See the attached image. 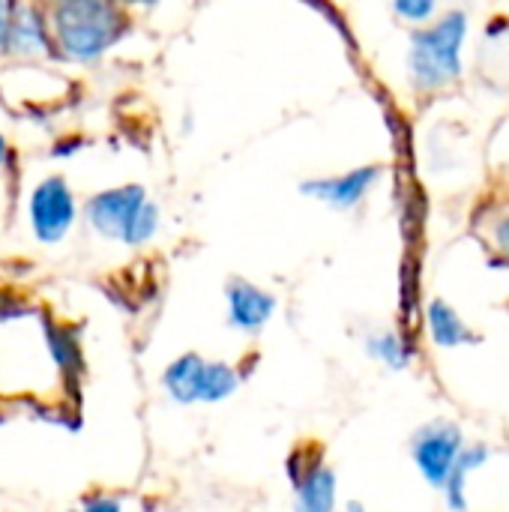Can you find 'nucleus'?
Segmentation results:
<instances>
[{
	"label": "nucleus",
	"mask_w": 509,
	"mask_h": 512,
	"mask_svg": "<svg viewBox=\"0 0 509 512\" xmlns=\"http://www.w3.org/2000/svg\"><path fill=\"white\" fill-rule=\"evenodd\" d=\"M51 33L66 57L90 63L123 39L126 15L117 0H54Z\"/></svg>",
	"instance_id": "f257e3e1"
},
{
	"label": "nucleus",
	"mask_w": 509,
	"mask_h": 512,
	"mask_svg": "<svg viewBox=\"0 0 509 512\" xmlns=\"http://www.w3.org/2000/svg\"><path fill=\"white\" fill-rule=\"evenodd\" d=\"M468 33V15L462 9L447 12L432 27L411 36L408 72L417 93L444 90L462 75V42Z\"/></svg>",
	"instance_id": "f03ea898"
},
{
	"label": "nucleus",
	"mask_w": 509,
	"mask_h": 512,
	"mask_svg": "<svg viewBox=\"0 0 509 512\" xmlns=\"http://www.w3.org/2000/svg\"><path fill=\"white\" fill-rule=\"evenodd\" d=\"M84 219L105 240L144 246L159 228V207L147 201L144 186L129 183L93 195L84 207Z\"/></svg>",
	"instance_id": "7ed1b4c3"
},
{
	"label": "nucleus",
	"mask_w": 509,
	"mask_h": 512,
	"mask_svg": "<svg viewBox=\"0 0 509 512\" xmlns=\"http://www.w3.org/2000/svg\"><path fill=\"white\" fill-rule=\"evenodd\" d=\"M243 378L246 375L240 366H231L225 360H207L195 351H186L162 369L159 384L174 405L192 408L228 402L240 390Z\"/></svg>",
	"instance_id": "20e7f679"
},
{
	"label": "nucleus",
	"mask_w": 509,
	"mask_h": 512,
	"mask_svg": "<svg viewBox=\"0 0 509 512\" xmlns=\"http://www.w3.org/2000/svg\"><path fill=\"white\" fill-rule=\"evenodd\" d=\"M285 477L291 483L294 512H336L339 477L318 441H300L291 447L285 459Z\"/></svg>",
	"instance_id": "39448f33"
},
{
	"label": "nucleus",
	"mask_w": 509,
	"mask_h": 512,
	"mask_svg": "<svg viewBox=\"0 0 509 512\" xmlns=\"http://www.w3.org/2000/svg\"><path fill=\"white\" fill-rule=\"evenodd\" d=\"M78 207H75V195L69 189V183L63 177H45L33 195H30V228L33 237L45 246L60 243L69 228L75 225Z\"/></svg>",
	"instance_id": "423d86ee"
},
{
	"label": "nucleus",
	"mask_w": 509,
	"mask_h": 512,
	"mask_svg": "<svg viewBox=\"0 0 509 512\" xmlns=\"http://www.w3.org/2000/svg\"><path fill=\"white\" fill-rule=\"evenodd\" d=\"M462 447H465L462 429L456 423H447V420L429 423V426L417 429V435L411 438L414 465L426 477V483L435 489L444 486V480H447L456 456L462 453Z\"/></svg>",
	"instance_id": "0eeeda50"
},
{
	"label": "nucleus",
	"mask_w": 509,
	"mask_h": 512,
	"mask_svg": "<svg viewBox=\"0 0 509 512\" xmlns=\"http://www.w3.org/2000/svg\"><path fill=\"white\" fill-rule=\"evenodd\" d=\"M225 306L231 330L243 336H258L276 315V297L249 279H231L225 285Z\"/></svg>",
	"instance_id": "6e6552de"
},
{
	"label": "nucleus",
	"mask_w": 509,
	"mask_h": 512,
	"mask_svg": "<svg viewBox=\"0 0 509 512\" xmlns=\"http://www.w3.org/2000/svg\"><path fill=\"white\" fill-rule=\"evenodd\" d=\"M378 180H381V165H363V168H354V171H345V174L303 180L300 192L306 198L324 201V204H330L336 210H351L369 195V189Z\"/></svg>",
	"instance_id": "1a4fd4ad"
},
{
	"label": "nucleus",
	"mask_w": 509,
	"mask_h": 512,
	"mask_svg": "<svg viewBox=\"0 0 509 512\" xmlns=\"http://www.w3.org/2000/svg\"><path fill=\"white\" fill-rule=\"evenodd\" d=\"M489 462V447L486 444H471V447H462V453L456 456L447 480H444V498H447V507L453 512H468V477L474 471H480L483 465Z\"/></svg>",
	"instance_id": "9d476101"
},
{
	"label": "nucleus",
	"mask_w": 509,
	"mask_h": 512,
	"mask_svg": "<svg viewBox=\"0 0 509 512\" xmlns=\"http://www.w3.org/2000/svg\"><path fill=\"white\" fill-rule=\"evenodd\" d=\"M3 48H9L15 54H45V48H48V24H45V18L33 6L15 9L12 18H9Z\"/></svg>",
	"instance_id": "9b49d317"
},
{
	"label": "nucleus",
	"mask_w": 509,
	"mask_h": 512,
	"mask_svg": "<svg viewBox=\"0 0 509 512\" xmlns=\"http://www.w3.org/2000/svg\"><path fill=\"white\" fill-rule=\"evenodd\" d=\"M426 324L432 333V342L438 348H459L468 342H477L474 330L462 321V315L447 300H432L426 309Z\"/></svg>",
	"instance_id": "f8f14e48"
},
{
	"label": "nucleus",
	"mask_w": 509,
	"mask_h": 512,
	"mask_svg": "<svg viewBox=\"0 0 509 512\" xmlns=\"http://www.w3.org/2000/svg\"><path fill=\"white\" fill-rule=\"evenodd\" d=\"M366 354L378 363H384L387 369L393 372H402L411 366L414 360V348L411 342L402 336V333H393V330H381V333H372L366 339Z\"/></svg>",
	"instance_id": "ddd939ff"
},
{
	"label": "nucleus",
	"mask_w": 509,
	"mask_h": 512,
	"mask_svg": "<svg viewBox=\"0 0 509 512\" xmlns=\"http://www.w3.org/2000/svg\"><path fill=\"white\" fill-rule=\"evenodd\" d=\"M45 342H48V351H51V360L54 366L63 372V375H78L81 369V345L75 339V333L57 321H45Z\"/></svg>",
	"instance_id": "4468645a"
},
{
	"label": "nucleus",
	"mask_w": 509,
	"mask_h": 512,
	"mask_svg": "<svg viewBox=\"0 0 509 512\" xmlns=\"http://www.w3.org/2000/svg\"><path fill=\"white\" fill-rule=\"evenodd\" d=\"M393 9H396L399 18L420 24V21H429L435 15L438 0H393Z\"/></svg>",
	"instance_id": "2eb2a0df"
},
{
	"label": "nucleus",
	"mask_w": 509,
	"mask_h": 512,
	"mask_svg": "<svg viewBox=\"0 0 509 512\" xmlns=\"http://www.w3.org/2000/svg\"><path fill=\"white\" fill-rule=\"evenodd\" d=\"M66 512H123V501L117 495H111V492H90V495L81 498L78 507Z\"/></svg>",
	"instance_id": "dca6fc26"
},
{
	"label": "nucleus",
	"mask_w": 509,
	"mask_h": 512,
	"mask_svg": "<svg viewBox=\"0 0 509 512\" xmlns=\"http://www.w3.org/2000/svg\"><path fill=\"white\" fill-rule=\"evenodd\" d=\"M495 246L509 258V216H504V219L495 225Z\"/></svg>",
	"instance_id": "f3484780"
},
{
	"label": "nucleus",
	"mask_w": 509,
	"mask_h": 512,
	"mask_svg": "<svg viewBox=\"0 0 509 512\" xmlns=\"http://www.w3.org/2000/svg\"><path fill=\"white\" fill-rule=\"evenodd\" d=\"M9 18H12V9H9V0H0V45L6 42V30H9Z\"/></svg>",
	"instance_id": "a211bd4d"
},
{
	"label": "nucleus",
	"mask_w": 509,
	"mask_h": 512,
	"mask_svg": "<svg viewBox=\"0 0 509 512\" xmlns=\"http://www.w3.org/2000/svg\"><path fill=\"white\" fill-rule=\"evenodd\" d=\"M6 156H9V144H6V138L0 135V168L6 165Z\"/></svg>",
	"instance_id": "6ab92c4d"
},
{
	"label": "nucleus",
	"mask_w": 509,
	"mask_h": 512,
	"mask_svg": "<svg viewBox=\"0 0 509 512\" xmlns=\"http://www.w3.org/2000/svg\"><path fill=\"white\" fill-rule=\"evenodd\" d=\"M336 512H369V510H366L363 504H357V501H351V504H348L345 510H336Z\"/></svg>",
	"instance_id": "aec40b11"
},
{
	"label": "nucleus",
	"mask_w": 509,
	"mask_h": 512,
	"mask_svg": "<svg viewBox=\"0 0 509 512\" xmlns=\"http://www.w3.org/2000/svg\"><path fill=\"white\" fill-rule=\"evenodd\" d=\"M123 3H129V6H153L156 0H123Z\"/></svg>",
	"instance_id": "412c9836"
},
{
	"label": "nucleus",
	"mask_w": 509,
	"mask_h": 512,
	"mask_svg": "<svg viewBox=\"0 0 509 512\" xmlns=\"http://www.w3.org/2000/svg\"><path fill=\"white\" fill-rule=\"evenodd\" d=\"M0 423H3V411H0Z\"/></svg>",
	"instance_id": "4be33fe9"
}]
</instances>
